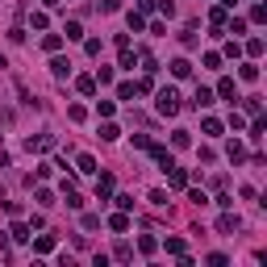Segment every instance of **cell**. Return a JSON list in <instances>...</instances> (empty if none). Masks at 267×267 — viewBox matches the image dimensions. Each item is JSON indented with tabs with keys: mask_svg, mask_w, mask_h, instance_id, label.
<instances>
[{
	"mask_svg": "<svg viewBox=\"0 0 267 267\" xmlns=\"http://www.w3.org/2000/svg\"><path fill=\"white\" fill-rule=\"evenodd\" d=\"M155 109L163 113V117H176V113H180V92L176 88H163V92H159V100H155Z\"/></svg>",
	"mask_w": 267,
	"mask_h": 267,
	"instance_id": "cell-1",
	"label": "cell"
},
{
	"mask_svg": "<svg viewBox=\"0 0 267 267\" xmlns=\"http://www.w3.org/2000/svg\"><path fill=\"white\" fill-rule=\"evenodd\" d=\"M163 171H167V184H171V188H188V171H184V167L171 163V167H163Z\"/></svg>",
	"mask_w": 267,
	"mask_h": 267,
	"instance_id": "cell-2",
	"label": "cell"
},
{
	"mask_svg": "<svg viewBox=\"0 0 267 267\" xmlns=\"http://www.w3.org/2000/svg\"><path fill=\"white\" fill-rule=\"evenodd\" d=\"M217 96L234 104V100H238V84H234V79H222V84H217Z\"/></svg>",
	"mask_w": 267,
	"mask_h": 267,
	"instance_id": "cell-3",
	"label": "cell"
},
{
	"mask_svg": "<svg viewBox=\"0 0 267 267\" xmlns=\"http://www.w3.org/2000/svg\"><path fill=\"white\" fill-rule=\"evenodd\" d=\"M238 226H242V222H238L234 213H222V217H217V230H222V234H234Z\"/></svg>",
	"mask_w": 267,
	"mask_h": 267,
	"instance_id": "cell-4",
	"label": "cell"
},
{
	"mask_svg": "<svg viewBox=\"0 0 267 267\" xmlns=\"http://www.w3.org/2000/svg\"><path fill=\"white\" fill-rule=\"evenodd\" d=\"M226 155H230V163H242V159H247V146H242L238 138H234V142L226 146Z\"/></svg>",
	"mask_w": 267,
	"mask_h": 267,
	"instance_id": "cell-5",
	"label": "cell"
},
{
	"mask_svg": "<svg viewBox=\"0 0 267 267\" xmlns=\"http://www.w3.org/2000/svg\"><path fill=\"white\" fill-rule=\"evenodd\" d=\"M213 104V92L209 88H196V96H192V109H209Z\"/></svg>",
	"mask_w": 267,
	"mask_h": 267,
	"instance_id": "cell-6",
	"label": "cell"
},
{
	"mask_svg": "<svg viewBox=\"0 0 267 267\" xmlns=\"http://www.w3.org/2000/svg\"><path fill=\"white\" fill-rule=\"evenodd\" d=\"M109 230H113V234H125V230H130V217H125V213H113V217H109Z\"/></svg>",
	"mask_w": 267,
	"mask_h": 267,
	"instance_id": "cell-7",
	"label": "cell"
},
{
	"mask_svg": "<svg viewBox=\"0 0 267 267\" xmlns=\"http://www.w3.org/2000/svg\"><path fill=\"white\" fill-rule=\"evenodd\" d=\"M50 75H54V79H67V75H71V63H67V59H54V63H50Z\"/></svg>",
	"mask_w": 267,
	"mask_h": 267,
	"instance_id": "cell-8",
	"label": "cell"
},
{
	"mask_svg": "<svg viewBox=\"0 0 267 267\" xmlns=\"http://www.w3.org/2000/svg\"><path fill=\"white\" fill-rule=\"evenodd\" d=\"M25 146H29V150H50V146H54V138H50V134H38V138H29Z\"/></svg>",
	"mask_w": 267,
	"mask_h": 267,
	"instance_id": "cell-9",
	"label": "cell"
},
{
	"mask_svg": "<svg viewBox=\"0 0 267 267\" xmlns=\"http://www.w3.org/2000/svg\"><path fill=\"white\" fill-rule=\"evenodd\" d=\"M33 251H38V255H50V251H54V238H50V234H38V238H33Z\"/></svg>",
	"mask_w": 267,
	"mask_h": 267,
	"instance_id": "cell-10",
	"label": "cell"
},
{
	"mask_svg": "<svg viewBox=\"0 0 267 267\" xmlns=\"http://www.w3.org/2000/svg\"><path fill=\"white\" fill-rule=\"evenodd\" d=\"M109 192H113V176H109V171H104V176H96V196L104 201V196H109Z\"/></svg>",
	"mask_w": 267,
	"mask_h": 267,
	"instance_id": "cell-11",
	"label": "cell"
},
{
	"mask_svg": "<svg viewBox=\"0 0 267 267\" xmlns=\"http://www.w3.org/2000/svg\"><path fill=\"white\" fill-rule=\"evenodd\" d=\"M117 138H121V130H117L113 121H104V125H100V142H117Z\"/></svg>",
	"mask_w": 267,
	"mask_h": 267,
	"instance_id": "cell-12",
	"label": "cell"
},
{
	"mask_svg": "<svg viewBox=\"0 0 267 267\" xmlns=\"http://www.w3.org/2000/svg\"><path fill=\"white\" fill-rule=\"evenodd\" d=\"M33 201H38L42 209H50V205H54V192H50V188H33Z\"/></svg>",
	"mask_w": 267,
	"mask_h": 267,
	"instance_id": "cell-13",
	"label": "cell"
},
{
	"mask_svg": "<svg viewBox=\"0 0 267 267\" xmlns=\"http://www.w3.org/2000/svg\"><path fill=\"white\" fill-rule=\"evenodd\" d=\"M171 75H176V79L192 75V63H188V59H176V63H171Z\"/></svg>",
	"mask_w": 267,
	"mask_h": 267,
	"instance_id": "cell-14",
	"label": "cell"
},
{
	"mask_svg": "<svg viewBox=\"0 0 267 267\" xmlns=\"http://www.w3.org/2000/svg\"><path fill=\"white\" fill-rule=\"evenodd\" d=\"M59 46H63V33H46V38H42V50H59Z\"/></svg>",
	"mask_w": 267,
	"mask_h": 267,
	"instance_id": "cell-15",
	"label": "cell"
},
{
	"mask_svg": "<svg viewBox=\"0 0 267 267\" xmlns=\"http://www.w3.org/2000/svg\"><path fill=\"white\" fill-rule=\"evenodd\" d=\"M67 42H79V38H84V25H79V21H67Z\"/></svg>",
	"mask_w": 267,
	"mask_h": 267,
	"instance_id": "cell-16",
	"label": "cell"
},
{
	"mask_svg": "<svg viewBox=\"0 0 267 267\" xmlns=\"http://www.w3.org/2000/svg\"><path fill=\"white\" fill-rule=\"evenodd\" d=\"M75 88L84 92V96H92V92H96V79H92V75H79V79H75Z\"/></svg>",
	"mask_w": 267,
	"mask_h": 267,
	"instance_id": "cell-17",
	"label": "cell"
},
{
	"mask_svg": "<svg viewBox=\"0 0 267 267\" xmlns=\"http://www.w3.org/2000/svg\"><path fill=\"white\" fill-rule=\"evenodd\" d=\"M201 125H205V134H209V138H217V134H222V121H217V117H205Z\"/></svg>",
	"mask_w": 267,
	"mask_h": 267,
	"instance_id": "cell-18",
	"label": "cell"
},
{
	"mask_svg": "<svg viewBox=\"0 0 267 267\" xmlns=\"http://www.w3.org/2000/svg\"><path fill=\"white\" fill-rule=\"evenodd\" d=\"M8 234H13V238H17V242H29V238H33V234H29V226H21V222H17V226H13V230H8Z\"/></svg>",
	"mask_w": 267,
	"mask_h": 267,
	"instance_id": "cell-19",
	"label": "cell"
},
{
	"mask_svg": "<svg viewBox=\"0 0 267 267\" xmlns=\"http://www.w3.org/2000/svg\"><path fill=\"white\" fill-rule=\"evenodd\" d=\"M242 79H247V84H255V79H259V67H255V63H242Z\"/></svg>",
	"mask_w": 267,
	"mask_h": 267,
	"instance_id": "cell-20",
	"label": "cell"
},
{
	"mask_svg": "<svg viewBox=\"0 0 267 267\" xmlns=\"http://www.w3.org/2000/svg\"><path fill=\"white\" fill-rule=\"evenodd\" d=\"M79 171H84V176H92V171H96V159H92V155H79Z\"/></svg>",
	"mask_w": 267,
	"mask_h": 267,
	"instance_id": "cell-21",
	"label": "cell"
},
{
	"mask_svg": "<svg viewBox=\"0 0 267 267\" xmlns=\"http://www.w3.org/2000/svg\"><path fill=\"white\" fill-rule=\"evenodd\" d=\"M155 247H159V242L150 238V234H146V238H138V251H142V255H155Z\"/></svg>",
	"mask_w": 267,
	"mask_h": 267,
	"instance_id": "cell-22",
	"label": "cell"
},
{
	"mask_svg": "<svg viewBox=\"0 0 267 267\" xmlns=\"http://www.w3.org/2000/svg\"><path fill=\"white\" fill-rule=\"evenodd\" d=\"M247 54H251V59H259V54H263V38H251L247 42Z\"/></svg>",
	"mask_w": 267,
	"mask_h": 267,
	"instance_id": "cell-23",
	"label": "cell"
},
{
	"mask_svg": "<svg viewBox=\"0 0 267 267\" xmlns=\"http://www.w3.org/2000/svg\"><path fill=\"white\" fill-rule=\"evenodd\" d=\"M138 92H134V84H117V100H134Z\"/></svg>",
	"mask_w": 267,
	"mask_h": 267,
	"instance_id": "cell-24",
	"label": "cell"
},
{
	"mask_svg": "<svg viewBox=\"0 0 267 267\" xmlns=\"http://www.w3.org/2000/svg\"><path fill=\"white\" fill-rule=\"evenodd\" d=\"M67 117H71V121H84L88 109H84V104H71V109H67Z\"/></svg>",
	"mask_w": 267,
	"mask_h": 267,
	"instance_id": "cell-25",
	"label": "cell"
},
{
	"mask_svg": "<svg viewBox=\"0 0 267 267\" xmlns=\"http://www.w3.org/2000/svg\"><path fill=\"white\" fill-rule=\"evenodd\" d=\"M113 109H117L113 100H96V113H100V117H113Z\"/></svg>",
	"mask_w": 267,
	"mask_h": 267,
	"instance_id": "cell-26",
	"label": "cell"
},
{
	"mask_svg": "<svg viewBox=\"0 0 267 267\" xmlns=\"http://www.w3.org/2000/svg\"><path fill=\"white\" fill-rule=\"evenodd\" d=\"M209 21H213V29H222V25H226V8H213V13H209Z\"/></svg>",
	"mask_w": 267,
	"mask_h": 267,
	"instance_id": "cell-27",
	"label": "cell"
},
{
	"mask_svg": "<svg viewBox=\"0 0 267 267\" xmlns=\"http://www.w3.org/2000/svg\"><path fill=\"white\" fill-rule=\"evenodd\" d=\"M171 142H176V146L184 150V146H188V142H192V138H188V130H176V134H171Z\"/></svg>",
	"mask_w": 267,
	"mask_h": 267,
	"instance_id": "cell-28",
	"label": "cell"
},
{
	"mask_svg": "<svg viewBox=\"0 0 267 267\" xmlns=\"http://www.w3.org/2000/svg\"><path fill=\"white\" fill-rule=\"evenodd\" d=\"M130 29H134V33H142V29H146V21H142V13H130Z\"/></svg>",
	"mask_w": 267,
	"mask_h": 267,
	"instance_id": "cell-29",
	"label": "cell"
},
{
	"mask_svg": "<svg viewBox=\"0 0 267 267\" xmlns=\"http://www.w3.org/2000/svg\"><path fill=\"white\" fill-rule=\"evenodd\" d=\"M167 255H184V238H167Z\"/></svg>",
	"mask_w": 267,
	"mask_h": 267,
	"instance_id": "cell-30",
	"label": "cell"
},
{
	"mask_svg": "<svg viewBox=\"0 0 267 267\" xmlns=\"http://www.w3.org/2000/svg\"><path fill=\"white\" fill-rule=\"evenodd\" d=\"M159 13H163V17H176V0H159Z\"/></svg>",
	"mask_w": 267,
	"mask_h": 267,
	"instance_id": "cell-31",
	"label": "cell"
},
{
	"mask_svg": "<svg viewBox=\"0 0 267 267\" xmlns=\"http://www.w3.org/2000/svg\"><path fill=\"white\" fill-rule=\"evenodd\" d=\"M205 67H213V71H217V67H222V54H217V50H209V54H205Z\"/></svg>",
	"mask_w": 267,
	"mask_h": 267,
	"instance_id": "cell-32",
	"label": "cell"
},
{
	"mask_svg": "<svg viewBox=\"0 0 267 267\" xmlns=\"http://www.w3.org/2000/svg\"><path fill=\"white\" fill-rule=\"evenodd\" d=\"M226 25H230V33H247V21H242V17H234V21H226Z\"/></svg>",
	"mask_w": 267,
	"mask_h": 267,
	"instance_id": "cell-33",
	"label": "cell"
},
{
	"mask_svg": "<svg viewBox=\"0 0 267 267\" xmlns=\"http://www.w3.org/2000/svg\"><path fill=\"white\" fill-rule=\"evenodd\" d=\"M117 209H121V213H130V209H134V196L121 192V196H117Z\"/></svg>",
	"mask_w": 267,
	"mask_h": 267,
	"instance_id": "cell-34",
	"label": "cell"
},
{
	"mask_svg": "<svg viewBox=\"0 0 267 267\" xmlns=\"http://www.w3.org/2000/svg\"><path fill=\"white\" fill-rule=\"evenodd\" d=\"M42 4H46V8H54V4H59V0H42Z\"/></svg>",
	"mask_w": 267,
	"mask_h": 267,
	"instance_id": "cell-35",
	"label": "cell"
}]
</instances>
